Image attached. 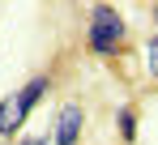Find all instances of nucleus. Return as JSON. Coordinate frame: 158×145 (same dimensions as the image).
I'll use <instances>...</instances> for the list:
<instances>
[{"instance_id": "423d86ee", "label": "nucleus", "mask_w": 158, "mask_h": 145, "mask_svg": "<svg viewBox=\"0 0 158 145\" xmlns=\"http://www.w3.org/2000/svg\"><path fill=\"white\" fill-rule=\"evenodd\" d=\"M115 128H120V141L132 145L137 141V111H132V107H120V111H115Z\"/></svg>"}, {"instance_id": "7ed1b4c3", "label": "nucleus", "mask_w": 158, "mask_h": 145, "mask_svg": "<svg viewBox=\"0 0 158 145\" xmlns=\"http://www.w3.org/2000/svg\"><path fill=\"white\" fill-rule=\"evenodd\" d=\"M90 22L98 26V30H107V39H115V43L128 39V26H124V17H120L111 4H94V9H90Z\"/></svg>"}, {"instance_id": "0eeeda50", "label": "nucleus", "mask_w": 158, "mask_h": 145, "mask_svg": "<svg viewBox=\"0 0 158 145\" xmlns=\"http://www.w3.org/2000/svg\"><path fill=\"white\" fill-rule=\"evenodd\" d=\"M145 64H150V77L158 81V34L150 39V43H145Z\"/></svg>"}, {"instance_id": "39448f33", "label": "nucleus", "mask_w": 158, "mask_h": 145, "mask_svg": "<svg viewBox=\"0 0 158 145\" xmlns=\"http://www.w3.org/2000/svg\"><path fill=\"white\" fill-rule=\"evenodd\" d=\"M22 124H26V120H22V111H17V98L9 94L4 102H0V137H13Z\"/></svg>"}, {"instance_id": "20e7f679", "label": "nucleus", "mask_w": 158, "mask_h": 145, "mask_svg": "<svg viewBox=\"0 0 158 145\" xmlns=\"http://www.w3.org/2000/svg\"><path fill=\"white\" fill-rule=\"evenodd\" d=\"M85 47L94 51V56H103V60H115V56L124 51V43H115V39H107V30H98V26L90 22V30H85Z\"/></svg>"}, {"instance_id": "f03ea898", "label": "nucleus", "mask_w": 158, "mask_h": 145, "mask_svg": "<svg viewBox=\"0 0 158 145\" xmlns=\"http://www.w3.org/2000/svg\"><path fill=\"white\" fill-rule=\"evenodd\" d=\"M47 90H52V77H47V72H34L26 85L13 94V98H17V111H22V120H30V111H34V107L47 98Z\"/></svg>"}, {"instance_id": "f257e3e1", "label": "nucleus", "mask_w": 158, "mask_h": 145, "mask_svg": "<svg viewBox=\"0 0 158 145\" xmlns=\"http://www.w3.org/2000/svg\"><path fill=\"white\" fill-rule=\"evenodd\" d=\"M81 124H85V111H81L77 102H64L60 115H56L52 145H77V141H81Z\"/></svg>"}, {"instance_id": "1a4fd4ad", "label": "nucleus", "mask_w": 158, "mask_h": 145, "mask_svg": "<svg viewBox=\"0 0 158 145\" xmlns=\"http://www.w3.org/2000/svg\"><path fill=\"white\" fill-rule=\"evenodd\" d=\"M154 22H158V0H154Z\"/></svg>"}, {"instance_id": "6e6552de", "label": "nucleus", "mask_w": 158, "mask_h": 145, "mask_svg": "<svg viewBox=\"0 0 158 145\" xmlns=\"http://www.w3.org/2000/svg\"><path fill=\"white\" fill-rule=\"evenodd\" d=\"M22 145H52V137H43V132L39 137H22Z\"/></svg>"}]
</instances>
